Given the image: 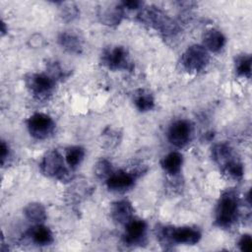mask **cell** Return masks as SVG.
<instances>
[{
  "label": "cell",
  "instance_id": "6da1fadb",
  "mask_svg": "<svg viewBox=\"0 0 252 252\" xmlns=\"http://www.w3.org/2000/svg\"><path fill=\"white\" fill-rule=\"evenodd\" d=\"M239 213V200L237 193L226 190L221 193L215 212V220L220 227H230L237 220Z\"/></svg>",
  "mask_w": 252,
  "mask_h": 252
},
{
  "label": "cell",
  "instance_id": "7a4b0ae2",
  "mask_svg": "<svg viewBox=\"0 0 252 252\" xmlns=\"http://www.w3.org/2000/svg\"><path fill=\"white\" fill-rule=\"evenodd\" d=\"M41 172L62 182L70 181L73 178L72 171L65 166L64 159L57 150H50L44 154L39 163Z\"/></svg>",
  "mask_w": 252,
  "mask_h": 252
},
{
  "label": "cell",
  "instance_id": "3957f363",
  "mask_svg": "<svg viewBox=\"0 0 252 252\" xmlns=\"http://www.w3.org/2000/svg\"><path fill=\"white\" fill-rule=\"evenodd\" d=\"M100 61L103 66L112 71H131L134 67L128 50L121 45H113L104 48L100 55Z\"/></svg>",
  "mask_w": 252,
  "mask_h": 252
},
{
  "label": "cell",
  "instance_id": "277c9868",
  "mask_svg": "<svg viewBox=\"0 0 252 252\" xmlns=\"http://www.w3.org/2000/svg\"><path fill=\"white\" fill-rule=\"evenodd\" d=\"M55 83L49 75L43 73H30L25 77L28 91L37 100H46L52 94Z\"/></svg>",
  "mask_w": 252,
  "mask_h": 252
},
{
  "label": "cell",
  "instance_id": "5b68a950",
  "mask_svg": "<svg viewBox=\"0 0 252 252\" xmlns=\"http://www.w3.org/2000/svg\"><path fill=\"white\" fill-rule=\"evenodd\" d=\"M139 18L142 23L165 35L172 34L176 31L175 23L157 7H149L145 9L140 13Z\"/></svg>",
  "mask_w": 252,
  "mask_h": 252
},
{
  "label": "cell",
  "instance_id": "8992f818",
  "mask_svg": "<svg viewBox=\"0 0 252 252\" xmlns=\"http://www.w3.org/2000/svg\"><path fill=\"white\" fill-rule=\"evenodd\" d=\"M210 60L208 50L199 44L188 46L181 56L182 67L191 74H196L203 71Z\"/></svg>",
  "mask_w": 252,
  "mask_h": 252
},
{
  "label": "cell",
  "instance_id": "52a82bcc",
  "mask_svg": "<svg viewBox=\"0 0 252 252\" xmlns=\"http://www.w3.org/2000/svg\"><path fill=\"white\" fill-rule=\"evenodd\" d=\"M27 127L32 137L37 140H44L53 134L55 123L48 114L36 112L27 120Z\"/></svg>",
  "mask_w": 252,
  "mask_h": 252
},
{
  "label": "cell",
  "instance_id": "ba28073f",
  "mask_svg": "<svg viewBox=\"0 0 252 252\" xmlns=\"http://www.w3.org/2000/svg\"><path fill=\"white\" fill-rule=\"evenodd\" d=\"M160 235L166 241L174 243H182L187 245H194L201 239V232L196 227L182 226V227H163Z\"/></svg>",
  "mask_w": 252,
  "mask_h": 252
},
{
  "label": "cell",
  "instance_id": "9c48e42d",
  "mask_svg": "<svg viewBox=\"0 0 252 252\" xmlns=\"http://www.w3.org/2000/svg\"><path fill=\"white\" fill-rule=\"evenodd\" d=\"M192 135V125L188 120L179 119L171 123L167 131L169 143L177 148H182L188 144Z\"/></svg>",
  "mask_w": 252,
  "mask_h": 252
},
{
  "label": "cell",
  "instance_id": "30bf717a",
  "mask_svg": "<svg viewBox=\"0 0 252 252\" xmlns=\"http://www.w3.org/2000/svg\"><path fill=\"white\" fill-rule=\"evenodd\" d=\"M136 173L128 172L125 170H118L112 172L111 175L106 179V186L110 191L113 192H125L133 187L136 179Z\"/></svg>",
  "mask_w": 252,
  "mask_h": 252
},
{
  "label": "cell",
  "instance_id": "8fae6325",
  "mask_svg": "<svg viewBox=\"0 0 252 252\" xmlns=\"http://www.w3.org/2000/svg\"><path fill=\"white\" fill-rule=\"evenodd\" d=\"M147 231V223L145 220L132 218L129 221L125 223V231H124V241L127 244H137L141 242Z\"/></svg>",
  "mask_w": 252,
  "mask_h": 252
},
{
  "label": "cell",
  "instance_id": "7c38bea8",
  "mask_svg": "<svg viewBox=\"0 0 252 252\" xmlns=\"http://www.w3.org/2000/svg\"><path fill=\"white\" fill-rule=\"evenodd\" d=\"M133 213L134 209L132 207V204L126 199L119 200L111 204L110 216L112 220L118 223L125 224L132 218H134Z\"/></svg>",
  "mask_w": 252,
  "mask_h": 252
},
{
  "label": "cell",
  "instance_id": "4fadbf2b",
  "mask_svg": "<svg viewBox=\"0 0 252 252\" xmlns=\"http://www.w3.org/2000/svg\"><path fill=\"white\" fill-rule=\"evenodd\" d=\"M59 45L69 53L80 54L83 51V39L73 32H63L58 35Z\"/></svg>",
  "mask_w": 252,
  "mask_h": 252
},
{
  "label": "cell",
  "instance_id": "5bb4252c",
  "mask_svg": "<svg viewBox=\"0 0 252 252\" xmlns=\"http://www.w3.org/2000/svg\"><path fill=\"white\" fill-rule=\"evenodd\" d=\"M123 8L118 4H110L105 8H100L98 11V18L103 25L115 26L118 25L123 18Z\"/></svg>",
  "mask_w": 252,
  "mask_h": 252
},
{
  "label": "cell",
  "instance_id": "9a60e30c",
  "mask_svg": "<svg viewBox=\"0 0 252 252\" xmlns=\"http://www.w3.org/2000/svg\"><path fill=\"white\" fill-rule=\"evenodd\" d=\"M225 44V36L223 33L217 30H208L203 35V46L212 52H218L222 49Z\"/></svg>",
  "mask_w": 252,
  "mask_h": 252
},
{
  "label": "cell",
  "instance_id": "2e32d148",
  "mask_svg": "<svg viewBox=\"0 0 252 252\" xmlns=\"http://www.w3.org/2000/svg\"><path fill=\"white\" fill-rule=\"evenodd\" d=\"M28 236L33 243L41 246L49 245L53 241L51 230L40 223H35V225L31 227L28 231Z\"/></svg>",
  "mask_w": 252,
  "mask_h": 252
},
{
  "label": "cell",
  "instance_id": "e0dca14e",
  "mask_svg": "<svg viewBox=\"0 0 252 252\" xmlns=\"http://www.w3.org/2000/svg\"><path fill=\"white\" fill-rule=\"evenodd\" d=\"M133 102L141 112L150 111L155 107V98L152 93L145 89H139L134 92Z\"/></svg>",
  "mask_w": 252,
  "mask_h": 252
},
{
  "label": "cell",
  "instance_id": "ac0fdd59",
  "mask_svg": "<svg viewBox=\"0 0 252 252\" xmlns=\"http://www.w3.org/2000/svg\"><path fill=\"white\" fill-rule=\"evenodd\" d=\"M212 157L220 168H222L226 163L235 158L232 153V149L224 143H220L213 147Z\"/></svg>",
  "mask_w": 252,
  "mask_h": 252
},
{
  "label": "cell",
  "instance_id": "d6986e66",
  "mask_svg": "<svg viewBox=\"0 0 252 252\" xmlns=\"http://www.w3.org/2000/svg\"><path fill=\"white\" fill-rule=\"evenodd\" d=\"M183 162L182 155L178 152L167 154L161 160L162 169L169 175H176L180 172Z\"/></svg>",
  "mask_w": 252,
  "mask_h": 252
},
{
  "label": "cell",
  "instance_id": "ffe728a7",
  "mask_svg": "<svg viewBox=\"0 0 252 252\" xmlns=\"http://www.w3.org/2000/svg\"><path fill=\"white\" fill-rule=\"evenodd\" d=\"M25 217L34 223H41L46 219L45 208L39 203H30L24 208Z\"/></svg>",
  "mask_w": 252,
  "mask_h": 252
},
{
  "label": "cell",
  "instance_id": "44dd1931",
  "mask_svg": "<svg viewBox=\"0 0 252 252\" xmlns=\"http://www.w3.org/2000/svg\"><path fill=\"white\" fill-rule=\"evenodd\" d=\"M85 150L80 146H71L66 149L65 161L70 168H76L84 159Z\"/></svg>",
  "mask_w": 252,
  "mask_h": 252
},
{
  "label": "cell",
  "instance_id": "7402d4cb",
  "mask_svg": "<svg viewBox=\"0 0 252 252\" xmlns=\"http://www.w3.org/2000/svg\"><path fill=\"white\" fill-rule=\"evenodd\" d=\"M251 55L242 54L238 55L234 61V69L238 76L249 79L251 77Z\"/></svg>",
  "mask_w": 252,
  "mask_h": 252
},
{
  "label": "cell",
  "instance_id": "603a6c76",
  "mask_svg": "<svg viewBox=\"0 0 252 252\" xmlns=\"http://www.w3.org/2000/svg\"><path fill=\"white\" fill-rule=\"evenodd\" d=\"M223 174H225L227 177L233 179V180H240L243 176V165L242 163L237 160L236 158H233L228 163H226L221 168Z\"/></svg>",
  "mask_w": 252,
  "mask_h": 252
},
{
  "label": "cell",
  "instance_id": "cb8c5ba5",
  "mask_svg": "<svg viewBox=\"0 0 252 252\" xmlns=\"http://www.w3.org/2000/svg\"><path fill=\"white\" fill-rule=\"evenodd\" d=\"M46 68H47V75H49L54 81L58 80H63L69 77L70 73L62 67V65L55 60L48 61L46 63Z\"/></svg>",
  "mask_w": 252,
  "mask_h": 252
},
{
  "label": "cell",
  "instance_id": "d4e9b609",
  "mask_svg": "<svg viewBox=\"0 0 252 252\" xmlns=\"http://www.w3.org/2000/svg\"><path fill=\"white\" fill-rule=\"evenodd\" d=\"M101 145L104 148H114L120 141L119 133L111 128H106L101 133Z\"/></svg>",
  "mask_w": 252,
  "mask_h": 252
},
{
  "label": "cell",
  "instance_id": "484cf974",
  "mask_svg": "<svg viewBox=\"0 0 252 252\" xmlns=\"http://www.w3.org/2000/svg\"><path fill=\"white\" fill-rule=\"evenodd\" d=\"M112 173L111 163L107 159H100L94 165V174L99 179H107Z\"/></svg>",
  "mask_w": 252,
  "mask_h": 252
},
{
  "label": "cell",
  "instance_id": "4316f807",
  "mask_svg": "<svg viewBox=\"0 0 252 252\" xmlns=\"http://www.w3.org/2000/svg\"><path fill=\"white\" fill-rule=\"evenodd\" d=\"M62 7L60 8V16L64 21L70 22L73 21L75 18L78 16V8L74 3L66 2V3H61Z\"/></svg>",
  "mask_w": 252,
  "mask_h": 252
},
{
  "label": "cell",
  "instance_id": "83f0119b",
  "mask_svg": "<svg viewBox=\"0 0 252 252\" xmlns=\"http://www.w3.org/2000/svg\"><path fill=\"white\" fill-rule=\"evenodd\" d=\"M238 246L243 252H250L252 250V239L249 234H244L241 236Z\"/></svg>",
  "mask_w": 252,
  "mask_h": 252
},
{
  "label": "cell",
  "instance_id": "f1b7e54d",
  "mask_svg": "<svg viewBox=\"0 0 252 252\" xmlns=\"http://www.w3.org/2000/svg\"><path fill=\"white\" fill-rule=\"evenodd\" d=\"M123 9H128V10H137L139 9L143 3L138 0H129V1H123L120 3Z\"/></svg>",
  "mask_w": 252,
  "mask_h": 252
},
{
  "label": "cell",
  "instance_id": "f546056e",
  "mask_svg": "<svg viewBox=\"0 0 252 252\" xmlns=\"http://www.w3.org/2000/svg\"><path fill=\"white\" fill-rule=\"evenodd\" d=\"M0 157H1V164L4 165L5 160L9 157V147L5 143V141H1V148H0Z\"/></svg>",
  "mask_w": 252,
  "mask_h": 252
},
{
  "label": "cell",
  "instance_id": "4dcf8cb0",
  "mask_svg": "<svg viewBox=\"0 0 252 252\" xmlns=\"http://www.w3.org/2000/svg\"><path fill=\"white\" fill-rule=\"evenodd\" d=\"M6 32V28H5V23L2 21L1 22V33H2V35L4 34Z\"/></svg>",
  "mask_w": 252,
  "mask_h": 252
}]
</instances>
